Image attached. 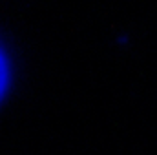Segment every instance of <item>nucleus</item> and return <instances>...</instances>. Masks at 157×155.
Here are the masks:
<instances>
[{
	"label": "nucleus",
	"mask_w": 157,
	"mask_h": 155,
	"mask_svg": "<svg viewBox=\"0 0 157 155\" xmlns=\"http://www.w3.org/2000/svg\"><path fill=\"white\" fill-rule=\"evenodd\" d=\"M6 78H7V71H6V60L0 53V97L4 93V88H6Z\"/></svg>",
	"instance_id": "obj_1"
}]
</instances>
